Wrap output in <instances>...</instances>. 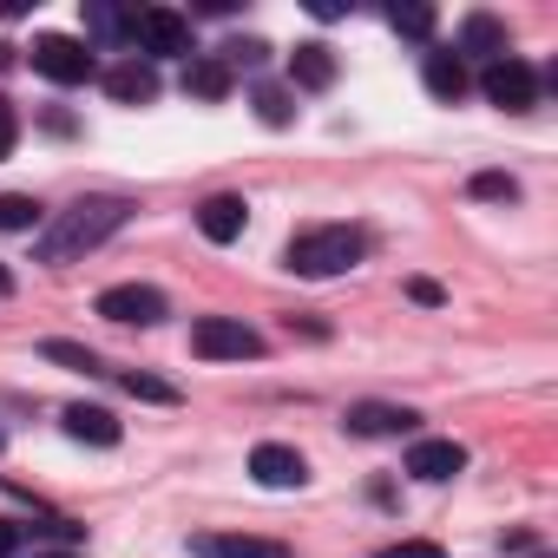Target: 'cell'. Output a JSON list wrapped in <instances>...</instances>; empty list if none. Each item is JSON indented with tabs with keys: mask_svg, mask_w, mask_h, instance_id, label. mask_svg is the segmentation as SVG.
I'll use <instances>...</instances> for the list:
<instances>
[{
	"mask_svg": "<svg viewBox=\"0 0 558 558\" xmlns=\"http://www.w3.org/2000/svg\"><path fill=\"white\" fill-rule=\"evenodd\" d=\"M230 86H236V80H230V66H223V60H191V66H184V93H191V99H204V106L230 99Z\"/></svg>",
	"mask_w": 558,
	"mask_h": 558,
	"instance_id": "19",
	"label": "cell"
},
{
	"mask_svg": "<svg viewBox=\"0 0 558 558\" xmlns=\"http://www.w3.org/2000/svg\"><path fill=\"white\" fill-rule=\"evenodd\" d=\"M473 197H486V204H519V178H506V171H480V178H473Z\"/></svg>",
	"mask_w": 558,
	"mask_h": 558,
	"instance_id": "26",
	"label": "cell"
},
{
	"mask_svg": "<svg viewBox=\"0 0 558 558\" xmlns=\"http://www.w3.org/2000/svg\"><path fill=\"white\" fill-rule=\"evenodd\" d=\"M40 223V204L21 197V191H0V230H34Z\"/></svg>",
	"mask_w": 558,
	"mask_h": 558,
	"instance_id": "23",
	"label": "cell"
},
{
	"mask_svg": "<svg viewBox=\"0 0 558 558\" xmlns=\"http://www.w3.org/2000/svg\"><path fill=\"white\" fill-rule=\"evenodd\" d=\"M250 480L269 486V493H290V486L310 480V460L296 447H283V440H263V447H250Z\"/></svg>",
	"mask_w": 558,
	"mask_h": 558,
	"instance_id": "8",
	"label": "cell"
},
{
	"mask_svg": "<svg viewBox=\"0 0 558 558\" xmlns=\"http://www.w3.org/2000/svg\"><path fill=\"white\" fill-rule=\"evenodd\" d=\"M125 217H132V204H125V197H80V204H66V210L40 230L34 256H40V263H73V256L99 250L106 236H119V230H125Z\"/></svg>",
	"mask_w": 558,
	"mask_h": 558,
	"instance_id": "1",
	"label": "cell"
},
{
	"mask_svg": "<svg viewBox=\"0 0 558 558\" xmlns=\"http://www.w3.org/2000/svg\"><path fill=\"white\" fill-rule=\"evenodd\" d=\"M191 551L197 558H290L283 538H250V532H204L191 538Z\"/></svg>",
	"mask_w": 558,
	"mask_h": 558,
	"instance_id": "10",
	"label": "cell"
},
{
	"mask_svg": "<svg viewBox=\"0 0 558 558\" xmlns=\"http://www.w3.org/2000/svg\"><path fill=\"white\" fill-rule=\"evenodd\" d=\"M99 316H106V323H138V329H151V323L171 316V303H165V290H151V283H112V290L99 296Z\"/></svg>",
	"mask_w": 558,
	"mask_h": 558,
	"instance_id": "6",
	"label": "cell"
},
{
	"mask_svg": "<svg viewBox=\"0 0 558 558\" xmlns=\"http://www.w3.org/2000/svg\"><path fill=\"white\" fill-rule=\"evenodd\" d=\"M460 53H480L486 66L506 60V27H499L493 14H466V27H460Z\"/></svg>",
	"mask_w": 558,
	"mask_h": 558,
	"instance_id": "18",
	"label": "cell"
},
{
	"mask_svg": "<svg viewBox=\"0 0 558 558\" xmlns=\"http://www.w3.org/2000/svg\"><path fill=\"white\" fill-rule=\"evenodd\" d=\"M132 47H145L151 60H184V53H191V21H184V14H171V8H145V14H138V34H132Z\"/></svg>",
	"mask_w": 558,
	"mask_h": 558,
	"instance_id": "7",
	"label": "cell"
},
{
	"mask_svg": "<svg viewBox=\"0 0 558 558\" xmlns=\"http://www.w3.org/2000/svg\"><path fill=\"white\" fill-rule=\"evenodd\" d=\"M119 388H125V395H138V401H158V408H171V401H178V388H171V381L138 375V368H125V375H119Z\"/></svg>",
	"mask_w": 558,
	"mask_h": 558,
	"instance_id": "22",
	"label": "cell"
},
{
	"mask_svg": "<svg viewBox=\"0 0 558 558\" xmlns=\"http://www.w3.org/2000/svg\"><path fill=\"white\" fill-rule=\"evenodd\" d=\"M0 296H14V276L8 269H0Z\"/></svg>",
	"mask_w": 558,
	"mask_h": 558,
	"instance_id": "31",
	"label": "cell"
},
{
	"mask_svg": "<svg viewBox=\"0 0 558 558\" xmlns=\"http://www.w3.org/2000/svg\"><path fill=\"white\" fill-rule=\"evenodd\" d=\"M27 60H34V73L40 80H53V86H86L93 80V47L86 40H73V34H34V47H27Z\"/></svg>",
	"mask_w": 558,
	"mask_h": 558,
	"instance_id": "3",
	"label": "cell"
},
{
	"mask_svg": "<svg viewBox=\"0 0 558 558\" xmlns=\"http://www.w3.org/2000/svg\"><path fill=\"white\" fill-rule=\"evenodd\" d=\"M460 466H466V447H460V440H414V447H408V473L427 480V486L453 480Z\"/></svg>",
	"mask_w": 558,
	"mask_h": 558,
	"instance_id": "11",
	"label": "cell"
},
{
	"mask_svg": "<svg viewBox=\"0 0 558 558\" xmlns=\"http://www.w3.org/2000/svg\"><path fill=\"white\" fill-rule=\"evenodd\" d=\"M480 93H486V106H499V112H532V106H538V73H532L519 53H506V60H493V66L480 73Z\"/></svg>",
	"mask_w": 558,
	"mask_h": 558,
	"instance_id": "5",
	"label": "cell"
},
{
	"mask_svg": "<svg viewBox=\"0 0 558 558\" xmlns=\"http://www.w3.org/2000/svg\"><path fill=\"white\" fill-rule=\"evenodd\" d=\"M408 296H414V303H427V310H434V303H440V283H427V276H414V283H408Z\"/></svg>",
	"mask_w": 558,
	"mask_h": 558,
	"instance_id": "29",
	"label": "cell"
},
{
	"mask_svg": "<svg viewBox=\"0 0 558 558\" xmlns=\"http://www.w3.org/2000/svg\"><path fill=\"white\" fill-rule=\"evenodd\" d=\"M60 427H66L73 440H86V447H119V440H125L119 414H112V408H86V401H73V408L60 414Z\"/></svg>",
	"mask_w": 558,
	"mask_h": 558,
	"instance_id": "13",
	"label": "cell"
},
{
	"mask_svg": "<svg viewBox=\"0 0 558 558\" xmlns=\"http://www.w3.org/2000/svg\"><path fill=\"white\" fill-rule=\"evenodd\" d=\"M40 355H47V362H60V368H73V375H112V368H106L93 349H80V342H60V336H53V342H40Z\"/></svg>",
	"mask_w": 558,
	"mask_h": 558,
	"instance_id": "20",
	"label": "cell"
},
{
	"mask_svg": "<svg viewBox=\"0 0 558 558\" xmlns=\"http://www.w3.org/2000/svg\"><path fill=\"white\" fill-rule=\"evenodd\" d=\"M27 558H80V551H27Z\"/></svg>",
	"mask_w": 558,
	"mask_h": 558,
	"instance_id": "32",
	"label": "cell"
},
{
	"mask_svg": "<svg viewBox=\"0 0 558 558\" xmlns=\"http://www.w3.org/2000/svg\"><path fill=\"white\" fill-rule=\"evenodd\" d=\"M414 427H421V414L395 408V401H355L349 408V434H362V440H395V434H414Z\"/></svg>",
	"mask_w": 558,
	"mask_h": 558,
	"instance_id": "9",
	"label": "cell"
},
{
	"mask_svg": "<svg viewBox=\"0 0 558 558\" xmlns=\"http://www.w3.org/2000/svg\"><path fill=\"white\" fill-rule=\"evenodd\" d=\"M14 138H21V125H14V106H8V99H0V158H8V151H14Z\"/></svg>",
	"mask_w": 558,
	"mask_h": 558,
	"instance_id": "28",
	"label": "cell"
},
{
	"mask_svg": "<svg viewBox=\"0 0 558 558\" xmlns=\"http://www.w3.org/2000/svg\"><path fill=\"white\" fill-rule=\"evenodd\" d=\"M362 250H368V236H362V230H349V223L303 230V236L290 243V269H296V276H310V283H323V276H349V269L362 263Z\"/></svg>",
	"mask_w": 558,
	"mask_h": 558,
	"instance_id": "2",
	"label": "cell"
},
{
	"mask_svg": "<svg viewBox=\"0 0 558 558\" xmlns=\"http://www.w3.org/2000/svg\"><path fill=\"white\" fill-rule=\"evenodd\" d=\"M290 80H296L303 93H329V86H336V53H329L323 40H303V47L290 53Z\"/></svg>",
	"mask_w": 558,
	"mask_h": 558,
	"instance_id": "14",
	"label": "cell"
},
{
	"mask_svg": "<svg viewBox=\"0 0 558 558\" xmlns=\"http://www.w3.org/2000/svg\"><path fill=\"white\" fill-rule=\"evenodd\" d=\"M0 66H14V47H8V40H0Z\"/></svg>",
	"mask_w": 558,
	"mask_h": 558,
	"instance_id": "33",
	"label": "cell"
},
{
	"mask_svg": "<svg viewBox=\"0 0 558 558\" xmlns=\"http://www.w3.org/2000/svg\"><path fill=\"white\" fill-rule=\"evenodd\" d=\"M421 80H427V93L440 99V106H460L466 99V60L460 53H427V66H421Z\"/></svg>",
	"mask_w": 558,
	"mask_h": 558,
	"instance_id": "15",
	"label": "cell"
},
{
	"mask_svg": "<svg viewBox=\"0 0 558 558\" xmlns=\"http://www.w3.org/2000/svg\"><path fill=\"white\" fill-rule=\"evenodd\" d=\"M21 538H27L21 525H8V519H0V558H14V551H21Z\"/></svg>",
	"mask_w": 558,
	"mask_h": 558,
	"instance_id": "30",
	"label": "cell"
},
{
	"mask_svg": "<svg viewBox=\"0 0 558 558\" xmlns=\"http://www.w3.org/2000/svg\"><path fill=\"white\" fill-rule=\"evenodd\" d=\"M388 27L408 40H434V8H388Z\"/></svg>",
	"mask_w": 558,
	"mask_h": 558,
	"instance_id": "24",
	"label": "cell"
},
{
	"mask_svg": "<svg viewBox=\"0 0 558 558\" xmlns=\"http://www.w3.org/2000/svg\"><path fill=\"white\" fill-rule=\"evenodd\" d=\"M86 34H93V40H106V47H125V40L138 34V14L106 8V0H86Z\"/></svg>",
	"mask_w": 558,
	"mask_h": 558,
	"instance_id": "17",
	"label": "cell"
},
{
	"mask_svg": "<svg viewBox=\"0 0 558 558\" xmlns=\"http://www.w3.org/2000/svg\"><path fill=\"white\" fill-rule=\"evenodd\" d=\"M250 106H256V119H263V125H290V119H296V106H290V93H283V86H256V93H250Z\"/></svg>",
	"mask_w": 558,
	"mask_h": 558,
	"instance_id": "21",
	"label": "cell"
},
{
	"mask_svg": "<svg viewBox=\"0 0 558 558\" xmlns=\"http://www.w3.org/2000/svg\"><path fill=\"white\" fill-rule=\"evenodd\" d=\"M191 355H204V362H256L263 336L250 323H236V316H204L191 329Z\"/></svg>",
	"mask_w": 558,
	"mask_h": 558,
	"instance_id": "4",
	"label": "cell"
},
{
	"mask_svg": "<svg viewBox=\"0 0 558 558\" xmlns=\"http://www.w3.org/2000/svg\"><path fill=\"white\" fill-rule=\"evenodd\" d=\"M375 558H447V551H440L434 538H401V545H381Z\"/></svg>",
	"mask_w": 558,
	"mask_h": 558,
	"instance_id": "27",
	"label": "cell"
},
{
	"mask_svg": "<svg viewBox=\"0 0 558 558\" xmlns=\"http://www.w3.org/2000/svg\"><path fill=\"white\" fill-rule=\"evenodd\" d=\"M106 93H112V106H151L158 99V73L145 60H125V66L106 73Z\"/></svg>",
	"mask_w": 558,
	"mask_h": 558,
	"instance_id": "16",
	"label": "cell"
},
{
	"mask_svg": "<svg viewBox=\"0 0 558 558\" xmlns=\"http://www.w3.org/2000/svg\"><path fill=\"white\" fill-rule=\"evenodd\" d=\"M243 223H250V204H243V197H230V191H217V197H204V204H197V230H204L210 243H236V236H243Z\"/></svg>",
	"mask_w": 558,
	"mask_h": 558,
	"instance_id": "12",
	"label": "cell"
},
{
	"mask_svg": "<svg viewBox=\"0 0 558 558\" xmlns=\"http://www.w3.org/2000/svg\"><path fill=\"white\" fill-rule=\"evenodd\" d=\"M217 60H223V66H230V80H236V73H256V66L269 60V47H263V40H230Z\"/></svg>",
	"mask_w": 558,
	"mask_h": 558,
	"instance_id": "25",
	"label": "cell"
}]
</instances>
